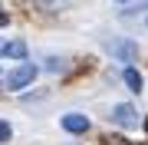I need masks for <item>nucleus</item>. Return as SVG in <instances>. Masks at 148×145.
I'll return each instance as SVG.
<instances>
[{
  "instance_id": "f257e3e1",
  "label": "nucleus",
  "mask_w": 148,
  "mask_h": 145,
  "mask_svg": "<svg viewBox=\"0 0 148 145\" xmlns=\"http://www.w3.org/2000/svg\"><path fill=\"white\" fill-rule=\"evenodd\" d=\"M33 79H36V66H33V63H20L16 69H10V73L3 76V82H7V89H10V92L27 89Z\"/></svg>"
},
{
  "instance_id": "9d476101",
  "label": "nucleus",
  "mask_w": 148,
  "mask_h": 145,
  "mask_svg": "<svg viewBox=\"0 0 148 145\" xmlns=\"http://www.w3.org/2000/svg\"><path fill=\"white\" fill-rule=\"evenodd\" d=\"M145 129H148V119H145Z\"/></svg>"
},
{
  "instance_id": "7ed1b4c3",
  "label": "nucleus",
  "mask_w": 148,
  "mask_h": 145,
  "mask_svg": "<svg viewBox=\"0 0 148 145\" xmlns=\"http://www.w3.org/2000/svg\"><path fill=\"white\" fill-rule=\"evenodd\" d=\"M112 122L122 125V129H135V125H138L135 106H115V109H112Z\"/></svg>"
},
{
  "instance_id": "39448f33",
  "label": "nucleus",
  "mask_w": 148,
  "mask_h": 145,
  "mask_svg": "<svg viewBox=\"0 0 148 145\" xmlns=\"http://www.w3.org/2000/svg\"><path fill=\"white\" fill-rule=\"evenodd\" d=\"M3 56H10V59H27V43L23 40H10L3 49Z\"/></svg>"
},
{
  "instance_id": "0eeeda50",
  "label": "nucleus",
  "mask_w": 148,
  "mask_h": 145,
  "mask_svg": "<svg viewBox=\"0 0 148 145\" xmlns=\"http://www.w3.org/2000/svg\"><path fill=\"white\" fill-rule=\"evenodd\" d=\"M10 135H13V129L3 122V119H0V145H3V142H10Z\"/></svg>"
},
{
  "instance_id": "20e7f679",
  "label": "nucleus",
  "mask_w": 148,
  "mask_h": 145,
  "mask_svg": "<svg viewBox=\"0 0 148 145\" xmlns=\"http://www.w3.org/2000/svg\"><path fill=\"white\" fill-rule=\"evenodd\" d=\"M63 129L66 132H86L89 129V119L79 115V112H69V115H63Z\"/></svg>"
},
{
  "instance_id": "6e6552de",
  "label": "nucleus",
  "mask_w": 148,
  "mask_h": 145,
  "mask_svg": "<svg viewBox=\"0 0 148 145\" xmlns=\"http://www.w3.org/2000/svg\"><path fill=\"white\" fill-rule=\"evenodd\" d=\"M109 145H125V142H122V139H109Z\"/></svg>"
},
{
  "instance_id": "f03ea898",
  "label": "nucleus",
  "mask_w": 148,
  "mask_h": 145,
  "mask_svg": "<svg viewBox=\"0 0 148 145\" xmlns=\"http://www.w3.org/2000/svg\"><path fill=\"white\" fill-rule=\"evenodd\" d=\"M106 49H109L115 59H122V63H132V59L138 56V46L132 43V40H109Z\"/></svg>"
},
{
  "instance_id": "1a4fd4ad",
  "label": "nucleus",
  "mask_w": 148,
  "mask_h": 145,
  "mask_svg": "<svg viewBox=\"0 0 148 145\" xmlns=\"http://www.w3.org/2000/svg\"><path fill=\"white\" fill-rule=\"evenodd\" d=\"M3 49H7V43H0V56H3Z\"/></svg>"
},
{
  "instance_id": "423d86ee",
  "label": "nucleus",
  "mask_w": 148,
  "mask_h": 145,
  "mask_svg": "<svg viewBox=\"0 0 148 145\" xmlns=\"http://www.w3.org/2000/svg\"><path fill=\"white\" fill-rule=\"evenodd\" d=\"M125 82H128V89H132V92H142V76H138L132 66H125Z\"/></svg>"
}]
</instances>
